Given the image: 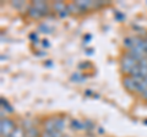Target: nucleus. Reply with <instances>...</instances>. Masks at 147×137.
<instances>
[{
	"instance_id": "nucleus-1",
	"label": "nucleus",
	"mask_w": 147,
	"mask_h": 137,
	"mask_svg": "<svg viewBox=\"0 0 147 137\" xmlns=\"http://www.w3.org/2000/svg\"><path fill=\"white\" fill-rule=\"evenodd\" d=\"M141 81L142 79L140 77H134V76H129V75H124L123 77V86L125 87L126 91L131 93H140V87H141Z\"/></svg>"
},
{
	"instance_id": "nucleus-2",
	"label": "nucleus",
	"mask_w": 147,
	"mask_h": 137,
	"mask_svg": "<svg viewBox=\"0 0 147 137\" xmlns=\"http://www.w3.org/2000/svg\"><path fill=\"white\" fill-rule=\"evenodd\" d=\"M16 126L17 125L15 124V121L5 116L4 111H1V120H0V135L1 137H10Z\"/></svg>"
},
{
	"instance_id": "nucleus-3",
	"label": "nucleus",
	"mask_w": 147,
	"mask_h": 137,
	"mask_svg": "<svg viewBox=\"0 0 147 137\" xmlns=\"http://www.w3.org/2000/svg\"><path fill=\"white\" fill-rule=\"evenodd\" d=\"M52 11L60 17V19H65L70 15V12L67 10V4L64 1H54L52 4Z\"/></svg>"
},
{
	"instance_id": "nucleus-4",
	"label": "nucleus",
	"mask_w": 147,
	"mask_h": 137,
	"mask_svg": "<svg viewBox=\"0 0 147 137\" xmlns=\"http://www.w3.org/2000/svg\"><path fill=\"white\" fill-rule=\"evenodd\" d=\"M31 5L36 9H38V10L42 12L43 17L48 16L49 13L52 12V5H49V4L45 1H33V3H31Z\"/></svg>"
},
{
	"instance_id": "nucleus-5",
	"label": "nucleus",
	"mask_w": 147,
	"mask_h": 137,
	"mask_svg": "<svg viewBox=\"0 0 147 137\" xmlns=\"http://www.w3.org/2000/svg\"><path fill=\"white\" fill-rule=\"evenodd\" d=\"M66 119L65 116H54V129L64 134V131L66 129Z\"/></svg>"
},
{
	"instance_id": "nucleus-6",
	"label": "nucleus",
	"mask_w": 147,
	"mask_h": 137,
	"mask_svg": "<svg viewBox=\"0 0 147 137\" xmlns=\"http://www.w3.org/2000/svg\"><path fill=\"white\" fill-rule=\"evenodd\" d=\"M42 132L43 130H40L38 126H32L30 127V129L25 130V136L26 137H40L42 136Z\"/></svg>"
},
{
	"instance_id": "nucleus-7",
	"label": "nucleus",
	"mask_w": 147,
	"mask_h": 137,
	"mask_svg": "<svg viewBox=\"0 0 147 137\" xmlns=\"http://www.w3.org/2000/svg\"><path fill=\"white\" fill-rule=\"evenodd\" d=\"M26 13H27V16H28V17H31V19H34V20L40 19V17H43L42 12H40V11L38 10V9L33 7L32 5H28V7L26 9Z\"/></svg>"
},
{
	"instance_id": "nucleus-8",
	"label": "nucleus",
	"mask_w": 147,
	"mask_h": 137,
	"mask_svg": "<svg viewBox=\"0 0 147 137\" xmlns=\"http://www.w3.org/2000/svg\"><path fill=\"white\" fill-rule=\"evenodd\" d=\"M70 127H71L72 131H84V120L71 119L70 120Z\"/></svg>"
},
{
	"instance_id": "nucleus-9",
	"label": "nucleus",
	"mask_w": 147,
	"mask_h": 137,
	"mask_svg": "<svg viewBox=\"0 0 147 137\" xmlns=\"http://www.w3.org/2000/svg\"><path fill=\"white\" fill-rule=\"evenodd\" d=\"M0 104H1V110L3 111L9 113V114H12L13 113V108H12L11 104L7 102L6 98H4V97L0 98Z\"/></svg>"
},
{
	"instance_id": "nucleus-10",
	"label": "nucleus",
	"mask_w": 147,
	"mask_h": 137,
	"mask_svg": "<svg viewBox=\"0 0 147 137\" xmlns=\"http://www.w3.org/2000/svg\"><path fill=\"white\" fill-rule=\"evenodd\" d=\"M10 137H26V136H25V130L22 129L20 125H17V126L15 127V130H13V132L11 134Z\"/></svg>"
},
{
	"instance_id": "nucleus-11",
	"label": "nucleus",
	"mask_w": 147,
	"mask_h": 137,
	"mask_svg": "<svg viewBox=\"0 0 147 137\" xmlns=\"http://www.w3.org/2000/svg\"><path fill=\"white\" fill-rule=\"evenodd\" d=\"M38 31H39V32H43V33H50V31H52V30H50L47 25H43V24H42V25L39 26Z\"/></svg>"
},
{
	"instance_id": "nucleus-12",
	"label": "nucleus",
	"mask_w": 147,
	"mask_h": 137,
	"mask_svg": "<svg viewBox=\"0 0 147 137\" xmlns=\"http://www.w3.org/2000/svg\"><path fill=\"white\" fill-rule=\"evenodd\" d=\"M24 5H25L24 1H15V3H12V6L16 7V9H20L21 6H24Z\"/></svg>"
},
{
	"instance_id": "nucleus-13",
	"label": "nucleus",
	"mask_w": 147,
	"mask_h": 137,
	"mask_svg": "<svg viewBox=\"0 0 147 137\" xmlns=\"http://www.w3.org/2000/svg\"><path fill=\"white\" fill-rule=\"evenodd\" d=\"M30 38L33 40V42H37V40H38V34H37V32H32L30 34Z\"/></svg>"
},
{
	"instance_id": "nucleus-14",
	"label": "nucleus",
	"mask_w": 147,
	"mask_h": 137,
	"mask_svg": "<svg viewBox=\"0 0 147 137\" xmlns=\"http://www.w3.org/2000/svg\"><path fill=\"white\" fill-rule=\"evenodd\" d=\"M40 44H42L44 48H49V47H50V43L48 42V39H45V38H44V39H42V42H40Z\"/></svg>"
},
{
	"instance_id": "nucleus-15",
	"label": "nucleus",
	"mask_w": 147,
	"mask_h": 137,
	"mask_svg": "<svg viewBox=\"0 0 147 137\" xmlns=\"http://www.w3.org/2000/svg\"><path fill=\"white\" fill-rule=\"evenodd\" d=\"M61 137H71V136H69V135H65V134H64Z\"/></svg>"
}]
</instances>
